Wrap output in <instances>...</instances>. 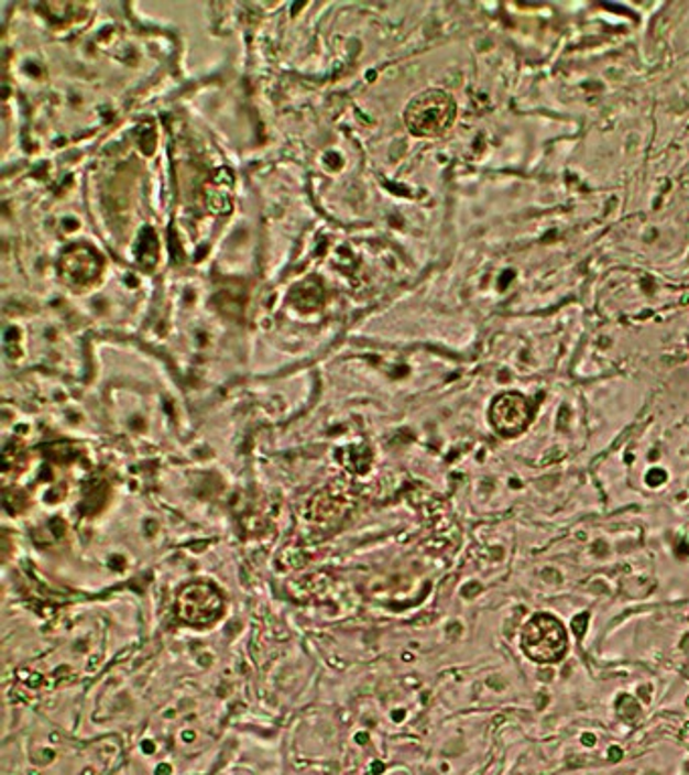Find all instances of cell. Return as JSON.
I'll return each instance as SVG.
<instances>
[{
	"instance_id": "1",
	"label": "cell",
	"mask_w": 689,
	"mask_h": 775,
	"mask_svg": "<svg viewBox=\"0 0 689 775\" xmlns=\"http://www.w3.org/2000/svg\"><path fill=\"white\" fill-rule=\"evenodd\" d=\"M457 101L445 89H425L405 108V125L417 138H439L456 123Z\"/></svg>"
},
{
	"instance_id": "2",
	"label": "cell",
	"mask_w": 689,
	"mask_h": 775,
	"mask_svg": "<svg viewBox=\"0 0 689 775\" xmlns=\"http://www.w3.org/2000/svg\"><path fill=\"white\" fill-rule=\"evenodd\" d=\"M522 648L534 663L555 665L567 654V630L558 618L550 614H536L524 626Z\"/></svg>"
},
{
	"instance_id": "3",
	"label": "cell",
	"mask_w": 689,
	"mask_h": 775,
	"mask_svg": "<svg viewBox=\"0 0 689 775\" xmlns=\"http://www.w3.org/2000/svg\"><path fill=\"white\" fill-rule=\"evenodd\" d=\"M534 416L529 400L520 392H504L493 400L490 408V421L497 435L514 438L526 433Z\"/></svg>"
},
{
	"instance_id": "4",
	"label": "cell",
	"mask_w": 689,
	"mask_h": 775,
	"mask_svg": "<svg viewBox=\"0 0 689 775\" xmlns=\"http://www.w3.org/2000/svg\"><path fill=\"white\" fill-rule=\"evenodd\" d=\"M63 277L67 279L74 287L91 285L101 273V263L98 254L87 247H74L72 251L63 254Z\"/></svg>"
},
{
	"instance_id": "5",
	"label": "cell",
	"mask_w": 689,
	"mask_h": 775,
	"mask_svg": "<svg viewBox=\"0 0 689 775\" xmlns=\"http://www.w3.org/2000/svg\"><path fill=\"white\" fill-rule=\"evenodd\" d=\"M587 624H589V614H587V612H582V614H579V616L572 620V630L577 632V636H579V638L580 636H584Z\"/></svg>"
},
{
	"instance_id": "6",
	"label": "cell",
	"mask_w": 689,
	"mask_h": 775,
	"mask_svg": "<svg viewBox=\"0 0 689 775\" xmlns=\"http://www.w3.org/2000/svg\"><path fill=\"white\" fill-rule=\"evenodd\" d=\"M664 471H657V474H655V472H649V477H647V483L653 484V487H655V484L664 483Z\"/></svg>"
}]
</instances>
